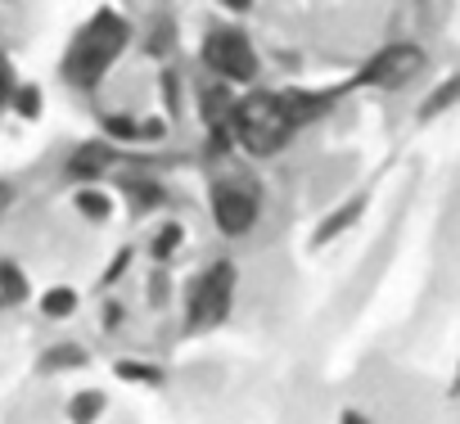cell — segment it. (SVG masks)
Masks as SVG:
<instances>
[{
    "label": "cell",
    "instance_id": "1",
    "mask_svg": "<svg viewBox=\"0 0 460 424\" xmlns=\"http://www.w3.org/2000/svg\"><path fill=\"white\" fill-rule=\"evenodd\" d=\"M312 118V109H303L298 95H276V91H253L244 100H235L230 109V131H235L240 149L253 158H271L280 154L294 131Z\"/></svg>",
    "mask_w": 460,
    "mask_h": 424
},
{
    "label": "cell",
    "instance_id": "4",
    "mask_svg": "<svg viewBox=\"0 0 460 424\" xmlns=\"http://www.w3.org/2000/svg\"><path fill=\"white\" fill-rule=\"evenodd\" d=\"M199 55H203V68H208V73H217L221 82H235V86H249V82L258 77V68H262V55H258V46L249 41V32L230 28V23L212 28V32L203 37Z\"/></svg>",
    "mask_w": 460,
    "mask_h": 424
},
{
    "label": "cell",
    "instance_id": "5",
    "mask_svg": "<svg viewBox=\"0 0 460 424\" xmlns=\"http://www.w3.org/2000/svg\"><path fill=\"white\" fill-rule=\"evenodd\" d=\"M235 285H240V271L230 262H212L203 267L194 280H190V294H185V316L194 330H212L230 316L235 307Z\"/></svg>",
    "mask_w": 460,
    "mask_h": 424
},
{
    "label": "cell",
    "instance_id": "8",
    "mask_svg": "<svg viewBox=\"0 0 460 424\" xmlns=\"http://www.w3.org/2000/svg\"><path fill=\"white\" fill-rule=\"evenodd\" d=\"M0 289H5V298H10V303L28 298V276H23L10 258H0Z\"/></svg>",
    "mask_w": 460,
    "mask_h": 424
},
{
    "label": "cell",
    "instance_id": "11",
    "mask_svg": "<svg viewBox=\"0 0 460 424\" xmlns=\"http://www.w3.org/2000/svg\"><path fill=\"white\" fill-rule=\"evenodd\" d=\"M118 375H122V379H136V384H163V370H154V366H131V361H122Z\"/></svg>",
    "mask_w": 460,
    "mask_h": 424
},
{
    "label": "cell",
    "instance_id": "14",
    "mask_svg": "<svg viewBox=\"0 0 460 424\" xmlns=\"http://www.w3.org/2000/svg\"><path fill=\"white\" fill-rule=\"evenodd\" d=\"M5 199H10V190H5V185H0V208H5Z\"/></svg>",
    "mask_w": 460,
    "mask_h": 424
},
{
    "label": "cell",
    "instance_id": "13",
    "mask_svg": "<svg viewBox=\"0 0 460 424\" xmlns=\"http://www.w3.org/2000/svg\"><path fill=\"white\" fill-rule=\"evenodd\" d=\"M217 5H226V10H235V14H249L258 0H217Z\"/></svg>",
    "mask_w": 460,
    "mask_h": 424
},
{
    "label": "cell",
    "instance_id": "2",
    "mask_svg": "<svg viewBox=\"0 0 460 424\" xmlns=\"http://www.w3.org/2000/svg\"><path fill=\"white\" fill-rule=\"evenodd\" d=\"M127 46H131V19L118 10H95L64 50V82L73 91H95L113 73Z\"/></svg>",
    "mask_w": 460,
    "mask_h": 424
},
{
    "label": "cell",
    "instance_id": "7",
    "mask_svg": "<svg viewBox=\"0 0 460 424\" xmlns=\"http://www.w3.org/2000/svg\"><path fill=\"white\" fill-rule=\"evenodd\" d=\"M37 307H41L50 321H64V316L77 312V294H73V285H55V289H46V294L37 298Z\"/></svg>",
    "mask_w": 460,
    "mask_h": 424
},
{
    "label": "cell",
    "instance_id": "12",
    "mask_svg": "<svg viewBox=\"0 0 460 424\" xmlns=\"http://www.w3.org/2000/svg\"><path fill=\"white\" fill-rule=\"evenodd\" d=\"M77 203L86 208V217H104V212L113 208L109 199H100V194H77Z\"/></svg>",
    "mask_w": 460,
    "mask_h": 424
},
{
    "label": "cell",
    "instance_id": "10",
    "mask_svg": "<svg viewBox=\"0 0 460 424\" xmlns=\"http://www.w3.org/2000/svg\"><path fill=\"white\" fill-rule=\"evenodd\" d=\"M14 91H19V77H14V64L0 55V109H5L10 100H14Z\"/></svg>",
    "mask_w": 460,
    "mask_h": 424
},
{
    "label": "cell",
    "instance_id": "6",
    "mask_svg": "<svg viewBox=\"0 0 460 424\" xmlns=\"http://www.w3.org/2000/svg\"><path fill=\"white\" fill-rule=\"evenodd\" d=\"M104 172H109V149L104 145H86L68 158V176H77V181H95Z\"/></svg>",
    "mask_w": 460,
    "mask_h": 424
},
{
    "label": "cell",
    "instance_id": "9",
    "mask_svg": "<svg viewBox=\"0 0 460 424\" xmlns=\"http://www.w3.org/2000/svg\"><path fill=\"white\" fill-rule=\"evenodd\" d=\"M100 411H104V393H95V388H86V393H82V397L68 406V415H73L77 424H91Z\"/></svg>",
    "mask_w": 460,
    "mask_h": 424
},
{
    "label": "cell",
    "instance_id": "3",
    "mask_svg": "<svg viewBox=\"0 0 460 424\" xmlns=\"http://www.w3.org/2000/svg\"><path fill=\"white\" fill-rule=\"evenodd\" d=\"M208 208H212V226H217L221 235H230V240H240V235H249V231L258 226V217H262V190H258L253 181L235 176V172H226V176L212 181Z\"/></svg>",
    "mask_w": 460,
    "mask_h": 424
}]
</instances>
